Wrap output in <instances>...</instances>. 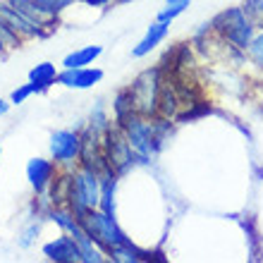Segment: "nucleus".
<instances>
[{"label": "nucleus", "instance_id": "obj_15", "mask_svg": "<svg viewBox=\"0 0 263 263\" xmlns=\"http://www.w3.org/2000/svg\"><path fill=\"white\" fill-rule=\"evenodd\" d=\"M101 53H103L101 46H86V48H79V50H74V53H69V55L65 58L63 67H86V65L93 63Z\"/></svg>", "mask_w": 263, "mask_h": 263}, {"label": "nucleus", "instance_id": "obj_10", "mask_svg": "<svg viewBox=\"0 0 263 263\" xmlns=\"http://www.w3.org/2000/svg\"><path fill=\"white\" fill-rule=\"evenodd\" d=\"M103 79V72L96 67H65L58 74V82L69 89H89Z\"/></svg>", "mask_w": 263, "mask_h": 263}, {"label": "nucleus", "instance_id": "obj_24", "mask_svg": "<svg viewBox=\"0 0 263 263\" xmlns=\"http://www.w3.org/2000/svg\"><path fill=\"white\" fill-rule=\"evenodd\" d=\"M7 110H10V103H5V101H0V115H5Z\"/></svg>", "mask_w": 263, "mask_h": 263}, {"label": "nucleus", "instance_id": "obj_25", "mask_svg": "<svg viewBox=\"0 0 263 263\" xmlns=\"http://www.w3.org/2000/svg\"><path fill=\"white\" fill-rule=\"evenodd\" d=\"M165 3H177V0H165Z\"/></svg>", "mask_w": 263, "mask_h": 263}, {"label": "nucleus", "instance_id": "obj_17", "mask_svg": "<svg viewBox=\"0 0 263 263\" xmlns=\"http://www.w3.org/2000/svg\"><path fill=\"white\" fill-rule=\"evenodd\" d=\"M10 5L14 7V10H20L24 17H29L31 22H36L39 27H41V17H43V12L39 10V7L31 3V0H10Z\"/></svg>", "mask_w": 263, "mask_h": 263}, {"label": "nucleus", "instance_id": "obj_7", "mask_svg": "<svg viewBox=\"0 0 263 263\" xmlns=\"http://www.w3.org/2000/svg\"><path fill=\"white\" fill-rule=\"evenodd\" d=\"M79 151H82V137L74 132L60 129L50 137V153L55 163H72L79 158Z\"/></svg>", "mask_w": 263, "mask_h": 263}, {"label": "nucleus", "instance_id": "obj_8", "mask_svg": "<svg viewBox=\"0 0 263 263\" xmlns=\"http://www.w3.org/2000/svg\"><path fill=\"white\" fill-rule=\"evenodd\" d=\"M43 256L55 263H77L82 261V251H79V247H77V242L72 237L63 235L43 247Z\"/></svg>", "mask_w": 263, "mask_h": 263}, {"label": "nucleus", "instance_id": "obj_1", "mask_svg": "<svg viewBox=\"0 0 263 263\" xmlns=\"http://www.w3.org/2000/svg\"><path fill=\"white\" fill-rule=\"evenodd\" d=\"M77 220L82 222L84 232L93 239V244L101 247L105 254H108L112 247H120V244L129 242L125 232L118 228L112 213H105L101 208H89V211H86L82 218H77Z\"/></svg>", "mask_w": 263, "mask_h": 263}, {"label": "nucleus", "instance_id": "obj_23", "mask_svg": "<svg viewBox=\"0 0 263 263\" xmlns=\"http://www.w3.org/2000/svg\"><path fill=\"white\" fill-rule=\"evenodd\" d=\"M82 3H86V5H93V7H103V5H108L110 0H82Z\"/></svg>", "mask_w": 263, "mask_h": 263}, {"label": "nucleus", "instance_id": "obj_11", "mask_svg": "<svg viewBox=\"0 0 263 263\" xmlns=\"http://www.w3.org/2000/svg\"><path fill=\"white\" fill-rule=\"evenodd\" d=\"M167 27L170 24H163V22H156V24H151V27L146 29V34H144V39L134 46V50H132V55L134 58H144V55H148L156 46H158L163 39L167 36Z\"/></svg>", "mask_w": 263, "mask_h": 263}, {"label": "nucleus", "instance_id": "obj_9", "mask_svg": "<svg viewBox=\"0 0 263 263\" xmlns=\"http://www.w3.org/2000/svg\"><path fill=\"white\" fill-rule=\"evenodd\" d=\"M55 177V165L50 160L43 158H31L27 163V180L34 187L36 194H46L50 187V182Z\"/></svg>", "mask_w": 263, "mask_h": 263}, {"label": "nucleus", "instance_id": "obj_16", "mask_svg": "<svg viewBox=\"0 0 263 263\" xmlns=\"http://www.w3.org/2000/svg\"><path fill=\"white\" fill-rule=\"evenodd\" d=\"M69 189H72V175H58L50 182V201L55 206H63L69 199Z\"/></svg>", "mask_w": 263, "mask_h": 263}, {"label": "nucleus", "instance_id": "obj_19", "mask_svg": "<svg viewBox=\"0 0 263 263\" xmlns=\"http://www.w3.org/2000/svg\"><path fill=\"white\" fill-rule=\"evenodd\" d=\"M242 10L247 12V17L251 20V24L263 27V0H244Z\"/></svg>", "mask_w": 263, "mask_h": 263}, {"label": "nucleus", "instance_id": "obj_3", "mask_svg": "<svg viewBox=\"0 0 263 263\" xmlns=\"http://www.w3.org/2000/svg\"><path fill=\"white\" fill-rule=\"evenodd\" d=\"M98 203H101V175L89 167H79L72 175L67 208L77 218H82L89 208H98Z\"/></svg>", "mask_w": 263, "mask_h": 263}, {"label": "nucleus", "instance_id": "obj_12", "mask_svg": "<svg viewBox=\"0 0 263 263\" xmlns=\"http://www.w3.org/2000/svg\"><path fill=\"white\" fill-rule=\"evenodd\" d=\"M0 20L5 22L7 27H12L14 31H22V34H34L39 24L31 22L29 17L20 12V10H14L12 5H0Z\"/></svg>", "mask_w": 263, "mask_h": 263}, {"label": "nucleus", "instance_id": "obj_20", "mask_svg": "<svg viewBox=\"0 0 263 263\" xmlns=\"http://www.w3.org/2000/svg\"><path fill=\"white\" fill-rule=\"evenodd\" d=\"M43 14H58L69 5V0H31Z\"/></svg>", "mask_w": 263, "mask_h": 263}, {"label": "nucleus", "instance_id": "obj_5", "mask_svg": "<svg viewBox=\"0 0 263 263\" xmlns=\"http://www.w3.org/2000/svg\"><path fill=\"white\" fill-rule=\"evenodd\" d=\"M103 151H105V163L112 173H125L127 167L134 163L137 151L132 148L129 139H127L122 127H108L103 137Z\"/></svg>", "mask_w": 263, "mask_h": 263}, {"label": "nucleus", "instance_id": "obj_22", "mask_svg": "<svg viewBox=\"0 0 263 263\" xmlns=\"http://www.w3.org/2000/svg\"><path fill=\"white\" fill-rule=\"evenodd\" d=\"M31 93H36V89H34V84L29 82V84H24V86H20V89H14L10 98H12V103L20 105V103H24V101H27Z\"/></svg>", "mask_w": 263, "mask_h": 263}, {"label": "nucleus", "instance_id": "obj_27", "mask_svg": "<svg viewBox=\"0 0 263 263\" xmlns=\"http://www.w3.org/2000/svg\"><path fill=\"white\" fill-rule=\"evenodd\" d=\"M0 156H3V151H0Z\"/></svg>", "mask_w": 263, "mask_h": 263}, {"label": "nucleus", "instance_id": "obj_6", "mask_svg": "<svg viewBox=\"0 0 263 263\" xmlns=\"http://www.w3.org/2000/svg\"><path fill=\"white\" fill-rule=\"evenodd\" d=\"M79 160H82V167H89V170H96L98 175L108 170V163H105V151H103V137L96 132V127L91 125L86 129V134L82 137V151H79Z\"/></svg>", "mask_w": 263, "mask_h": 263}, {"label": "nucleus", "instance_id": "obj_2", "mask_svg": "<svg viewBox=\"0 0 263 263\" xmlns=\"http://www.w3.org/2000/svg\"><path fill=\"white\" fill-rule=\"evenodd\" d=\"M160 79L163 72L160 67L146 69L132 82V86L127 89L132 101V108L139 118H156L158 115V93H160Z\"/></svg>", "mask_w": 263, "mask_h": 263}, {"label": "nucleus", "instance_id": "obj_13", "mask_svg": "<svg viewBox=\"0 0 263 263\" xmlns=\"http://www.w3.org/2000/svg\"><path fill=\"white\" fill-rule=\"evenodd\" d=\"M29 79H31V84H34L36 93H39V91H46L50 84L58 82L55 65H53V63H41V65H36V67L29 72Z\"/></svg>", "mask_w": 263, "mask_h": 263}, {"label": "nucleus", "instance_id": "obj_18", "mask_svg": "<svg viewBox=\"0 0 263 263\" xmlns=\"http://www.w3.org/2000/svg\"><path fill=\"white\" fill-rule=\"evenodd\" d=\"M189 3H192V0H177V3H167V7L158 14V22H163V24H170L175 17H180V14L187 10Z\"/></svg>", "mask_w": 263, "mask_h": 263}, {"label": "nucleus", "instance_id": "obj_26", "mask_svg": "<svg viewBox=\"0 0 263 263\" xmlns=\"http://www.w3.org/2000/svg\"><path fill=\"white\" fill-rule=\"evenodd\" d=\"M3 46H5V43H3V41H0V50H3Z\"/></svg>", "mask_w": 263, "mask_h": 263}, {"label": "nucleus", "instance_id": "obj_21", "mask_svg": "<svg viewBox=\"0 0 263 263\" xmlns=\"http://www.w3.org/2000/svg\"><path fill=\"white\" fill-rule=\"evenodd\" d=\"M247 50H249L251 60H254V63L263 69V31L258 36H254V39H251V43H249V48H247Z\"/></svg>", "mask_w": 263, "mask_h": 263}, {"label": "nucleus", "instance_id": "obj_14", "mask_svg": "<svg viewBox=\"0 0 263 263\" xmlns=\"http://www.w3.org/2000/svg\"><path fill=\"white\" fill-rule=\"evenodd\" d=\"M108 256H110L112 261H122V263L151 261V256H148V254H144V251H139L132 242H125V244H120V247H112V249L108 251Z\"/></svg>", "mask_w": 263, "mask_h": 263}, {"label": "nucleus", "instance_id": "obj_4", "mask_svg": "<svg viewBox=\"0 0 263 263\" xmlns=\"http://www.w3.org/2000/svg\"><path fill=\"white\" fill-rule=\"evenodd\" d=\"M211 27H213V31L220 34L222 41L235 46L237 50H247L251 39H254V24H251V20L247 17V12H244L242 7H228V10H222L213 20Z\"/></svg>", "mask_w": 263, "mask_h": 263}]
</instances>
